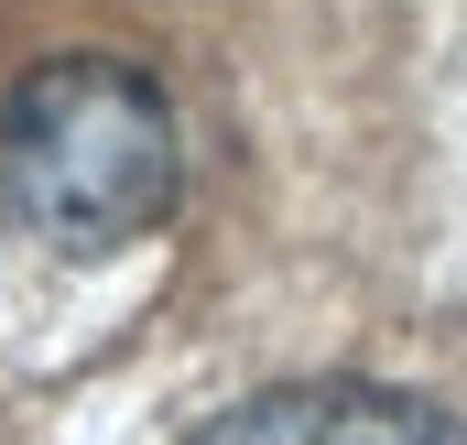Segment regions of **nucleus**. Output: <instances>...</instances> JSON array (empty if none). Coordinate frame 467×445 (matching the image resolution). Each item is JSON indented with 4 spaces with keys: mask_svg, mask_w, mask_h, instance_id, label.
Segmentation results:
<instances>
[{
    "mask_svg": "<svg viewBox=\"0 0 467 445\" xmlns=\"http://www.w3.org/2000/svg\"><path fill=\"white\" fill-rule=\"evenodd\" d=\"M0 207L44 250L99 261L174 207V109L119 55H55L0 109Z\"/></svg>",
    "mask_w": 467,
    "mask_h": 445,
    "instance_id": "obj_1",
    "label": "nucleus"
},
{
    "mask_svg": "<svg viewBox=\"0 0 467 445\" xmlns=\"http://www.w3.org/2000/svg\"><path fill=\"white\" fill-rule=\"evenodd\" d=\"M196 445H467V424H446L413 391H369V380H294L218 413Z\"/></svg>",
    "mask_w": 467,
    "mask_h": 445,
    "instance_id": "obj_2",
    "label": "nucleus"
}]
</instances>
